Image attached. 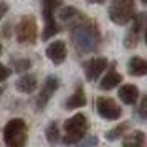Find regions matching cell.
<instances>
[{"label": "cell", "instance_id": "1", "mask_svg": "<svg viewBox=\"0 0 147 147\" xmlns=\"http://www.w3.org/2000/svg\"><path fill=\"white\" fill-rule=\"evenodd\" d=\"M71 40L78 53H93L101 43V33L98 25L93 20H86L74 25Z\"/></svg>", "mask_w": 147, "mask_h": 147}, {"label": "cell", "instance_id": "19", "mask_svg": "<svg viewBox=\"0 0 147 147\" xmlns=\"http://www.w3.org/2000/svg\"><path fill=\"white\" fill-rule=\"evenodd\" d=\"M76 15H80V13H78V10H76V8H73V7H63L60 12H58V17H60L63 22L73 20Z\"/></svg>", "mask_w": 147, "mask_h": 147}, {"label": "cell", "instance_id": "3", "mask_svg": "<svg viewBox=\"0 0 147 147\" xmlns=\"http://www.w3.org/2000/svg\"><path fill=\"white\" fill-rule=\"evenodd\" d=\"M107 13L116 25H126L136 15V3L134 0H111Z\"/></svg>", "mask_w": 147, "mask_h": 147}, {"label": "cell", "instance_id": "24", "mask_svg": "<svg viewBox=\"0 0 147 147\" xmlns=\"http://www.w3.org/2000/svg\"><path fill=\"white\" fill-rule=\"evenodd\" d=\"M104 2H106V0H88V3H98V5H99V3H104Z\"/></svg>", "mask_w": 147, "mask_h": 147}, {"label": "cell", "instance_id": "9", "mask_svg": "<svg viewBox=\"0 0 147 147\" xmlns=\"http://www.w3.org/2000/svg\"><path fill=\"white\" fill-rule=\"evenodd\" d=\"M107 68V60L106 58H93L84 65L88 81H96L101 76V73Z\"/></svg>", "mask_w": 147, "mask_h": 147}, {"label": "cell", "instance_id": "6", "mask_svg": "<svg viewBox=\"0 0 147 147\" xmlns=\"http://www.w3.org/2000/svg\"><path fill=\"white\" fill-rule=\"evenodd\" d=\"M96 111L101 117H104L107 121H116L122 116V109L119 107V104L114 99L104 98V96L96 99Z\"/></svg>", "mask_w": 147, "mask_h": 147}, {"label": "cell", "instance_id": "5", "mask_svg": "<svg viewBox=\"0 0 147 147\" xmlns=\"http://www.w3.org/2000/svg\"><path fill=\"white\" fill-rule=\"evenodd\" d=\"M36 33H38V27H36L35 18L30 17V15H25L17 25V40H18V43L33 45L36 41Z\"/></svg>", "mask_w": 147, "mask_h": 147}, {"label": "cell", "instance_id": "8", "mask_svg": "<svg viewBox=\"0 0 147 147\" xmlns=\"http://www.w3.org/2000/svg\"><path fill=\"white\" fill-rule=\"evenodd\" d=\"M60 86V81L56 76H47V80L41 86V91L38 94V99H36V107L38 109H43V107L48 104V101L51 99V96L55 94V91Z\"/></svg>", "mask_w": 147, "mask_h": 147}, {"label": "cell", "instance_id": "25", "mask_svg": "<svg viewBox=\"0 0 147 147\" xmlns=\"http://www.w3.org/2000/svg\"><path fill=\"white\" fill-rule=\"evenodd\" d=\"M51 2H53V3H56V5H58V3H60L61 0H51Z\"/></svg>", "mask_w": 147, "mask_h": 147}, {"label": "cell", "instance_id": "20", "mask_svg": "<svg viewBox=\"0 0 147 147\" xmlns=\"http://www.w3.org/2000/svg\"><path fill=\"white\" fill-rule=\"evenodd\" d=\"M32 65L30 60H15L13 61V66H15V71H23V69H28Z\"/></svg>", "mask_w": 147, "mask_h": 147}, {"label": "cell", "instance_id": "16", "mask_svg": "<svg viewBox=\"0 0 147 147\" xmlns=\"http://www.w3.org/2000/svg\"><path fill=\"white\" fill-rule=\"evenodd\" d=\"M144 142H146V137H144V132L142 131H136L132 132L131 136H127L122 139V144L124 146H144Z\"/></svg>", "mask_w": 147, "mask_h": 147}, {"label": "cell", "instance_id": "18", "mask_svg": "<svg viewBox=\"0 0 147 147\" xmlns=\"http://www.w3.org/2000/svg\"><path fill=\"white\" fill-rule=\"evenodd\" d=\"M127 127H129L127 122H122L121 126H116L114 129H111L109 132H106V139L107 140H116V139H119V137H122L124 132L127 131Z\"/></svg>", "mask_w": 147, "mask_h": 147}, {"label": "cell", "instance_id": "10", "mask_svg": "<svg viewBox=\"0 0 147 147\" xmlns=\"http://www.w3.org/2000/svg\"><path fill=\"white\" fill-rule=\"evenodd\" d=\"M47 56L53 61L55 65L63 63V61L66 60V45H65V41L58 40V41L50 43L47 48Z\"/></svg>", "mask_w": 147, "mask_h": 147}, {"label": "cell", "instance_id": "13", "mask_svg": "<svg viewBox=\"0 0 147 147\" xmlns=\"http://www.w3.org/2000/svg\"><path fill=\"white\" fill-rule=\"evenodd\" d=\"M127 71L131 76H144L147 73V63L139 56H132L127 63Z\"/></svg>", "mask_w": 147, "mask_h": 147}, {"label": "cell", "instance_id": "15", "mask_svg": "<svg viewBox=\"0 0 147 147\" xmlns=\"http://www.w3.org/2000/svg\"><path fill=\"white\" fill-rule=\"evenodd\" d=\"M121 81H122V76H121L119 73H116V71H109V73L102 78V81L99 83V88L101 89H104V91H109V89L116 88L117 84H121Z\"/></svg>", "mask_w": 147, "mask_h": 147}, {"label": "cell", "instance_id": "7", "mask_svg": "<svg viewBox=\"0 0 147 147\" xmlns=\"http://www.w3.org/2000/svg\"><path fill=\"white\" fill-rule=\"evenodd\" d=\"M55 7L51 0H43V15H45V32H43V40H50L51 36L60 32V28L55 22Z\"/></svg>", "mask_w": 147, "mask_h": 147}, {"label": "cell", "instance_id": "17", "mask_svg": "<svg viewBox=\"0 0 147 147\" xmlns=\"http://www.w3.org/2000/svg\"><path fill=\"white\" fill-rule=\"evenodd\" d=\"M47 139L50 144H56L60 140V127H58V122L55 121L50 126L47 127Z\"/></svg>", "mask_w": 147, "mask_h": 147}, {"label": "cell", "instance_id": "21", "mask_svg": "<svg viewBox=\"0 0 147 147\" xmlns=\"http://www.w3.org/2000/svg\"><path fill=\"white\" fill-rule=\"evenodd\" d=\"M139 116H140V119H146L147 117V98H142V101H140Z\"/></svg>", "mask_w": 147, "mask_h": 147}, {"label": "cell", "instance_id": "22", "mask_svg": "<svg viewBox=\"0 0 147 147\" xmlns=\"http://www.w3.org/2000/svg\"><path fill=\"white\" fill-rule=\"evenodd\" d=\"M8 76H10V69H8L5 65H2V63H0V83H2V81H5Z\"/></svg>", "mask_w": 147, "mask_h": 147}, {"label": "cell", "instance_id": "23", "mask_svg": "<svg viewBox=\"0 0 147 147\" xmlns=\"http://www.w3.org/2000/svg\"><path fill=\"white\" fill-rule=\"evenodd\" d=\"M7 10H8V7L5 5V3H3V5H0V18H2L3 15L7 13Z\"/></svg>", "mask_w": 147, "mask_h": 147}, {"label": "cell", "instance_id": "26", "mask_svg": "<svg viewBox=\"0 0 147 147\" xmlns=\"http://www.w3.org/2000/svg\"><path fill=\"white\" fill-rule=\"evenodd\" d=\"M140 2H142V3H147V0H140Z\"/></svg>", "mask_w": 147, "mask_h": 147}, {"label": "cell", "instance_id": "14", "mask_svg": "<svg viewBox=\"0 0 147 147\" xmlns=\"http://www.w3.org/2000/svg\"><path fill=\"white\" fill-rule=\"evenodd\" d=\"M36 88V76L33 74H25L17 81V89L20 93H32Z\"/></svg>", "mask_w": 147, "mask_h": 147}, {"label": "cell", "instance_id": "2", "mask_svg": "<svg viewBox=\"0 0 147 147\" xmlns=\"http://www.w3.org/2000/svg\"><path fill=\"white\" fill-rule=\"evenodd\" d=\"M88 131V119L84 114H74L73 117L65 121V137L63 142L65 144H78L83 140Z\"/></svg>", "mask_w": 147, "mask_h": 147}, {"label": "cell", "instance_id": "12", "mask_svg": "<svg viewBox=\"0 0 147 147\" xmlns=\"http://www.w3.org/2000/svg\"><path fill=\"white\" fill-rule=\"evenodd\" d=\"M86 104V94H84V89L81 86L76 88V91H74L69 98L66 99V109H78V107H83Z\"/></svg>", "mask_w": 147, "mask_h": 147}, {"label": "cell", "instance_id": "4", "mask_svg": "<svg viewBox=\"0 0 147 147\" xmlns=\"http://www.w3.org/2000/svg\"><path fill=\"white\" fill-rule=\"evenodd\" d=\"M3 140L10 147H22L27 142V124L25 121L17 119L8 121L3 127Z\"/></svg>", "mask_w": 147, "mask_h": 147}, {"label": "cell", "instance_id": "11", "mask_svg": "<svg viewBox=\"0 0 147 147\" xmlns=\"http://www.w3.org/2000/svg\"><path fill=\"white\" fill-rule=\"evenodd\" d=\"M117 96H119V99L124 104H131L132 106L139 99V88L134 86V84H124V86H121Z\"/></svg>", "mask_w": 147, "mask_h": 147}]
</instances>
